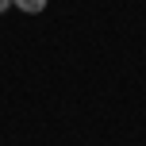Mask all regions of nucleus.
Wrapping results in <instances>:
<instances>
[{
	"label": "nucleus",
	"mask_w": 146,
	"mask_h": 146,
	"mask_svg": "<svg viewBox=\"0 0 146 146\" xmlns=\"http://www.w3.org/2000/svg\"><path fill=\"white\" fill-rule=\"evenodd\" d=\"M12 8H19L23 15H38L46 8V0H12Z\"/></svg>",
	"instance_id": "obj_1"
},
{
	"label": "nucleus",
	"mask_w": 146,
	"mask_h": 146,
	"mask_svg": "<svg viewBox=\"0 0 146 146\" xmlns=\"http://www.w3.org/2000/svg\"><path fill=\"white\" fill-rule=\"evenodd\" d=\"M8 8H12V0H0V15H4V12H8Z\"/></svg>",
	"instance_id": "obj_2"
}]
</instances>
